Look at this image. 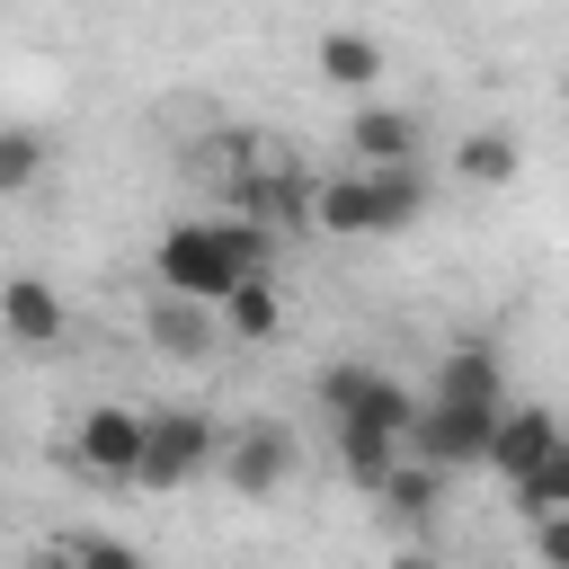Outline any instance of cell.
Here are the masks:
<instances>
[{"label": "cell", "instance_id": "5bb4252c", "mask_svg": "<svg viewBox=\"0 0 569 569\" xmlns=\"http://www.w3.org/2000/svg\"><path fill=\"white\" fill-rule=\"evenodd\" d=\"M427 400H462V409H507V391H498V356H489V347H453Z\"/></svg>", "mask_w": 569, "mask_h": 569}, {"label": "cell", "instance_id": "52a82bcc", "mask_svg": "<svg viewBox=\"0 0 569 569\" xmlns=\"http://www.w3.org/2000/svg\"><path fill=\"white\" fill-rule=\"evenodd\" d=\"M418 142H427V124L409 107H356L347 116V151H356L347 169H409Z\"/></svg>", "mask_w": 569, "mask_h": 569}, {"label": "cell", "instance_id": "44dd1931", "mask_svg": "<svg viewBox=\"0 0 569 569\" xmlns=\"http://www.w3.org/2000/svg\"><path fill=\"white\" fill-rule=\"evenodd\" d=\"M533 560L542 569H569V516H542L533 525Z\"/></svg>", "mask_w": 569, "mask_h": 569}, {"label": "cell", "instance_id": "4fadbf2b", "mask_svg": "<svg viewBox=\"0 0 569 569\" xmlns=\"http://www.w3.org/2000/svg\"><path fill=\"white\" fill-rule=\"evenodd\" d=\"M213 329H231V338H276V329H284V284H276V276H240V284L213 302Z\"/></svg>", "mask_w": 569, "mask_h": 569}, {"label": "cell", "instance_id": "9a60e30c", "mask_svg": "<svg viewBox=\"0 0 569 569\" xmlns=\"http://www.w3.org/2000/svg\"><path fill=\"white\" fill-rule=\"evenodd\" d=\"M453 169H462L471 187H507V178L525 169V142H516L507 124H480V133H462V151H453Z\"/></svg>", "mask_w": 569, "mask_h": 569}, {"label": "cell", "instance_id": "ba28073f", "mask_svg": "<svg viewBox=\"0 0 569 569\" xmlns=\"http://www.w3.org/2000/svg\"><path fill=\"white\" fill-rule=\"evenodd\" d=\"M71 329V311H62V293L44 284V276H0V338H18V347H53Z\"/></svg>", "mask_w": 569, "mask_h": 569}, {"label": "cell", "instance_id": "3957f363", "mask_svg": "<svg viewBox=\"0 0 569 569\" xmlns=\"http://www.w3.org/2000/svg\"><path fill=\"white\" fill-rule=\"evenodd\" d=\"M213 418L204 409H142V462L133 480L142 489H187L196 471H213Z\"/></svg>", "mask_w": 569, "mask_h": 569}, {"label": "cell", "instance_id": "9c48e42d", "mask_svg": "<svg viewBox=\"0 0 569 569\" xmlns=\"http://www.w3.org/2000/svg\"><path fill=\"white\" fill-rule=\"evenodd\" d=\"M311 231H382V196H373V178L365 169H338V178H320L311 187Z\"/></svg>", "mask_w": 569, "mask_h": 569}, {"label": "cell", "instance_id": "8fae6325", "mask_svg": "<svg viewBox=\"0 0 569 569\" xmlns=\"http://www.w3.org/2000/svg\"><path fill=\"white\" fill-rule=\"evenodd\" d=\"M240 204H249L240 222H258L267 240H276V231H311V178H293V169L249 178V187H240Z\"/></svg>", "mask_w": 569, "mask_h": 569}, {"label": "cell", "instance_id": "7a4b0ae2", "mask_svg": "<svg viewBox=\"0 0 569 569\" xmlns=\"http://www.w3.org/2000/svg\"><path fill=\"white\" fill-rule=\"evenodd\" d=\"M320 409H329V427H365V436H409V418H418V391H400L382 365H365V356H347V365H329L320 373Z\"/></svg>", "mask_w": 569, "mask_h": 569}, {"label": "cell", "instance_id": "277c9868", "mask_svg": "<svg viewBox=\"0 0 569 569\" xmlns=\"http://www.w3.org/2000/svg\"><path fill=\"white\" fill-rule=\"evenodd\" d=\"M293 462H302V445H293L284 418H240V427L213 445V471H222L240 498H276V489L293 480Z\"/></svg>", "mask_w": 569, "mask_h": 569}, {"label": "cell", "instance_id": "ffe728a7", "mask_svg": "<svg viewBox=\"0 0 569 569\" xmlns=\"http://www.w3.org/2000/svg\"><path fill=\"white\" fill-rule=\"evenodd\" d=\"M36 169H44V142H36V124H0V196L36 187Z\"/></svg>", "mask_w": 569, "mask_h": 569}, {"label": "cell", "instance_id": "5b68a950", "mask_svg": "<svg viewBox=\"0 0 569 569\" xmlns=\"http://www.w3.org/2000/svg\"><path fill=\"white\" fill-rule=\"evenodd\" d=\"M71 462L98 471V480H133V462H142V409H124V400L80 409L71 418Z\"/></svg>", "mask_w": 569, "mask_h": 569}, {"label": "cell", "instance_id": "7402d4cb", "mask_svg": "<svg viewBox=\"0 0 569 569\" xmlns=\"http://www.w3.org/2000/svg\"><path fill=\"white\" fill-rule=\"evenodd\" d=\"M27 569H71V560H62L53 542H36V551H27Z\"/></svg>", "mask_w": 569, "mask_h": 569}, {"label": "cell", "instance_id": "8992f818", "mask_svg": "<svg viewBox=\"0 0 569 569\" xmlns=\"http://www.w3.org/2000/svg\"><path fill=\"white\" fill-rule=\"evenodd\" d=\"M551 453H569L560 418H551L542 400H507V409H498V427H489V471L516 489V480H525V471H542Z\"/></svg>", "mask_w": 569, "mask_h": 569}, {"label": "cell", "instance_id": "2e32d148", "mask_svg": "<svg viewBox=\"0 0 569 569\" xmlns=\"http://www.w3.org/2000/svg\"><path fill=\"white\" fill-rule=\"evenodd\" d=\"M373 498H382V516L427 525V516H436V498H445V471H427V462H409V453H400V462L382 471V489H373Z\"/></svg>", "mask_w": 569, "mask_h": 569}, {"label": "cell", "instance_id": "ac0fdd59", "mask_svg": "<svg viewBox=\"0 0 569 569\" xmlns=\"http://www.w3.org/2000/svg\"><path fill=\"white\" fill-rule=\"evenodd\" d=\"M516 507H525L533 525H542V516H569V453H551L542 471H525V480H516Z\"/></svg>", "mask_w": 569, "mask_h": 569}, {"label": "cell", "instance_id": "e0dca14e", "mask_svg": "<svg viewBox=\"0 0 569 569\" xmlns=\"http://www.w3.org/2000/svg\"><path fill=\"white\" fill-rule=\"evenodd\" d=\"M400 462V445L391 436H365V427H338V471L356 480V489H382V471Z\"/></svg>", "mask_w": 569, "mask_h": 569}, {"label": "cell", "instance_id": "7c38bea8", "mask_svg": "<svg viewBox=\"0 0 569 569\" xmlns=\"http://www.w3.org/2000/svg\"><path fill=\"white\" fill-rule=\"evenodd\" d=\"M311 62H320L329 89H373V80H382V36H365V27H320Z\"/></svg>", "mask_w": 569, "mask_h": 569}, {"label": "cell", "instance_id": "6da1fadb", "mask_svg": "<svg viewBox=\"0 0 569 569\" xmlns=\"http://www.w3.org/2000/svg\"><path fill=\"white\" fill-rule=\"evenodd\" d=\"M151 276H160V293L213 311L240 276H276V240H267L258 222H240V213H196V222H169V231H160Z\"/></svg>", "mask_w": 569, "mask_h": 569}, {"label": "cell", "instance_id": "d6986e66", "mask_svg": "<svg viewBox=\"0 0 569 569\" xmlns=\"http://www.w3.org/2000/svg\"><path fill=\"white\" fill-rule=\"evenodd\" d=\"M53 551H62L71 569H142V551H133L124 533H89V525H80V533H62Z\"/></svg>", "mask_w": 569, "mask_h": 569}, {"label": "cell", "instance_id": "30bf717a", "mask_svg": "<svg viewBox=\"0 0 569 569\" xmlns=\"http://www.w3.org/2000/svg\"><path fill=\"white\" fill-rule=\"evenodd\" d=\"M142 338H151L160 356L196 365V356H213V311H204V302H178V293H151V302H142Z\"/></svg>", "mask_w": 569, "mask_h": 569}, {"label": "cell", "instance_id": "603a6c76", "mask_svg": "<svg viewBox=\"0 0 569 569\" xmlns=\"http://www.w3.org/2000/svg\"><path fill=\"white\" fill-rule=\"evenodd\" d=\"M391 569H436V560H427V551H400V560H391Z\"/></svg>", "mask_w": 569, "mask_h": 569}]
</instances>
